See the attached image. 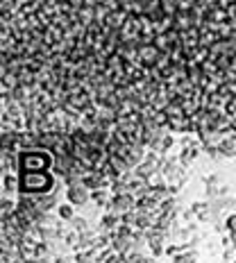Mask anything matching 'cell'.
I'll use <instances>...</instances> for the list:
<instances>
[{"instance_id":"1","label":"cell","mask_w":236,"mask_h":263,"mask_svg":"<svg viewBox=\"0 0 236 263\" xmlns=\"http://www.w3.org/2000/svg\"><path fill=\"white\" fill-rule=\"evenodd\" d=\"M18 193L27 197H41L48 195V193H55L57 191V179L52 175V171L46 173H21L18 175Z\"/></svg>"},{"instance_id":"2","label":"cell","mask_w":236,"mask_h":263,"mask_svg":"<svg viewBox=\"0 0 236 263\" xmlns=\"http://www.w3.org/2000/svg\"><path fill=\"white\" fill-rule=\"evenodd\" d=\"M55 166V152L46 148H27L18 152V175L21 173H46Z\"/></svg>"},{"instance_id":"3","label":"cell","mask_w":236,"mask_h":263,"mask_svg":"<svg viewBox=\"0 0 236 263\" xmlns=\"http://www.w3.org/2000/svg\"><path fill=\"white\" fill-rule=\"evenodd\" d=\"M136 209V197L132 193H118V195H112V202H109V213L114 216L125 218L127 213H132Z\"/></svg>"},{"instance_id":"4","label":"cell","mask_w":236,"mask_h":263,"mask_svg":"<svg viewBox=\"0 0 236 263\" xmlns=\"http://www.w3.org/2000/svg\"><path fill=\"white\" fill-rule=\"evenodd\" d=\"M66 200H68V204L84 209V206L91 202V188H87L84 184L66 186Z\"/></svg>"},{"instance_id":"5","label":"cell","mask_w":236,"mask_h":263,"mask_svg":"<svg viewBox=\"0 0 236 263\" xmlns=\"http://www.w3.org/2000/svg\"><path fill=\"white\" fill-rule=\"evenodd\" d=\"M205 184H207V195H209V200H218V197L227 195V186L221 184V177L218 175H209L205 179Z\"/></svg>"},{"instance_id":"6","label":"cell","mask_w":236,"mask_h":263,"mask_svg":"<svg viewBox=\"0 0 236 263\" xmlns=\"http://www.w3.org/2000/svg\"><path fill=\"white\" fill-rule=\"evenodd\" d=\"M112 195L114 193L105 191V188H100V191H91V202L98 206V209H105V211H107L109 202H112Z\"/></svg>"},{"instance_id":"7","label":"cell","mask_w":236,"mask_h":263,"mask_svg":"<svg viewBox=\"0 0 236 263\" xmlns=\"http://www.w3.org/2000/svg\"><path fill=\"white\" fill-rule=\"evenodd\" d=\"M34 204L39 206L43 213H50L52 206H59V204H57V191L48 193V195H41V197H34Z\"/></svg>"},{"instance_id":"8","label":"cell","mask_w":236,"mask_h":263,"mask_svg":"<svg viewBox=\"0 0 236 263\" xmlns=\"http://www.w3.org/2000/svg\"><path fill=\"white\" fill-rule=\"evenodd\" d=\"M218 152L223 157H236V136H223L221 145H218Z\"/></svg>"},{"instance_id":"9","label":"cell","mask_w":236,"mask_h":263,"mask_svg":"<svg viewBox=\"0 0 236 263\" xmlns=\"http://www.w3.org/2000/svg\"><path fill=\"white\" fill-rule=\"evenodd\" d=\"M18 186H21L18 175H11V173H5V175H2V191H5V195L18 193Z\"/></svg>"},{"instance_id":"10","label":"cell","mask_w":236,"mask_h":263,"mask_svg":"<svg viewBox=\"0 0 236 263\" xmlns=\"http://www.w3.org/2000/svg\"><path fill=\"white\" fill-rule=\"evenodd\" d=\"M173 263H198V252L195 250H186L173 257Z\"/></svg>"},{"instance_id":"11","label":"cell","mask_w":236,"mask_h":263,"mask_svg":"<svg viewBox=\"0 0 236 263\" xmlns=\"http://www.w3.org/2000/svg\"><path fill=\"white\" fill-rule=\"evenodd\" d=\"M68 225H71V229H73V232H77V234H84L87 229H91V227H89L87 218H80V216H75L71 222H68Z\"/></svg>"},{"instance_id":"12","label":"cell","mask_w":236,"mask_h":263,"mask_svg":"<svg viewBox=\"0 0 236 263\" xmlns=\"http://www.w3.org/2000/svg\"><path fill=\"white\" fill-rule=\"evenodd\" d=\"M57 216L62 218V220L71 222L75 218V209H73V204H59L57 206Z\"/></svg>"},{"instance_id":"13","label":"cell","mask_w":236,"mask_h":263,"mask_svg":"<svg viewBox=\"0 0 236 263\" xmlns=\"http://www.w3.org/2000/svg\"><path fill=\"white\" fill-rule=\"evenodd\" d=\"M225 229H227V234H236V213H230V216H227Z\"/></svg>"},{"instance_id":"14","label":"cell","mask_w":236,"mask_h":263,"mask_svg":"<svg viewBox=\"0 0 236 263\" xmlns=\"http://www.w3.org/2000/svg\"><path fill=\"white\" fill-rule=\"evenodd\" d=\"M103 263H127V261H125V257H120V254L112 252V254H109V257H107V259H105Z\"/></svg>"},{"instance_id":"15","label":"cell","mask_w":236,"mask_h":263,"mask_svg":"<svg viewBox=\"0 0 236 263\" xmlns=\"http://www.w3.org/2000/svg\"><path fill=\"white\" fill-rule=\"evenodd\" d=\"M227 236H230V241H232V248L236 250V234H227Z\"/></svg>"},{"instance_id":"16","label":"cell","mask_w":236,"mask_h":263,"mask_svg":"<svg viewBox=\"0 0 236 263\" xmlns=\"http://www.w3.org/2000/svg\"><path fill=\"white\" fill-rule=\"evenodd\" d=\"M234 127H236V123H234Z\"/></svg>"},{"instance_id":"17","label":"cell","mask_w":236,"mask_h":263,"mask_svg":"<svg viewBox=\"0 0 236 263\" xmlns=\"http://www.w3.org/2000/svg\"><path fill=\"white\" fill-rule=\"evenodd\" d=\"M234 263H236V261H234Z\"/></svg>"}]
</instances>
